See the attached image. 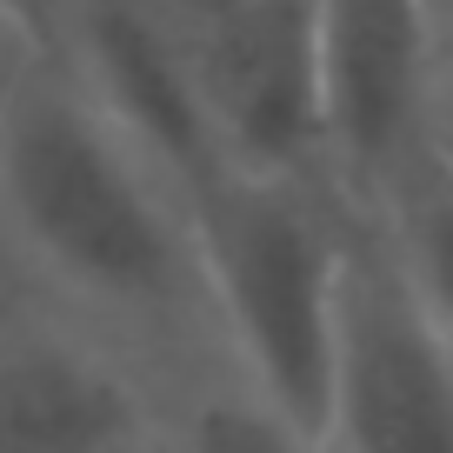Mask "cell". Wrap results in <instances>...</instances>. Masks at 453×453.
Listing matches in <instances>:
<instances>
[{"instance_id":"obj_11","label":"cell","mask_w":453,"mask_h":453,"mask_svg":"<svg viewBox=\"0 0 453 453\" xmlns=\"http://www.w3.org/2000/svg\"><path fill=\"white\" fill-rule=\"evenodd\" d=\"M420 160L453 180V54H440L434 87H426V127H420Z\"/></svg>"},{"instance_id":"obj_1","label":"cell","mask_w":453,"mask_h":453,"mask_svg":"<svg viewBox=\"0 0 453 453\" xmlns=\"http://www.w3.org/2000/svg\"><path fill=\"white\" fill-rule=\"evenodd\" d=\"M0 287L107 347L147 394L234 367L187 194L54 54L0 120Z\"/></svg>"},{"instance_id":"obj_6","label":"cell","mask_w":453,"mask_h":453,"mask_svg":"<svg viewBox=\"0 0 453 453\" xmlns=\"http://www.w3.org/2000/svg\"><path fill=\"white\" fill-rule=\"evenodd\" d=\"M54 60L94 94V107L113 127L180 187L187 207L220 180L194 81H187L180 34L147 0H67L60 34H54Z\"/></svg>"},{"instance_id":"obj_15","label":"cell","mask_w":453,"mask_h":453,"mask_svg":"<svg viewBox=\"0 0 453 453\" xmlns=\"http://www.w3.org/2000/svg\"><path fill=\"white\" fill-rule=\"evenodd\" d=\"M127 453H160V447H154V434H147V440H134V447H127Z\"/></svg>"},{"instance_id":"obj_9","label":"cell","mask_w":453,"mask_h":453,"mask_svg":"<svg viewBox=\"0 0 453 453\" xmlns=\"http://www.w3.org/2000/svg\"><path fill=\"white\" fill-rule=\"evenodd\" d=\"M373 220H380V234L394 241L413 294L426 300L434 326L447 334V347H453V180L420 160Z\"/></svg>"},{"instance_id":"obj_8","label":"cell","mask_w":453,"mask_h":453,"mask_svg":"<svg viewBox=\"0 0 453 453\" xmlns=\"http://www.w3.org/2000/svg\"><path fill=\"white\" fill-rule=\"evenodd\" d=\"M147 434L160 453H320L307 426H294L273 400H260L234 367L147 394Z\"/></svg>"},{"instance_id":"obj_4","label":"cell","mask_w":453,"mask_h":453,"mask_svg":"<svg viewBox=\"0 0 453 453\" xmlns=\"http://www.w3.org/2000/svg\"><path fill=\"white\" fill-rule=\"evenodd\" d=\"M180 54L220 173L334 187L313 0H247L207 27H187Z\"/></svg>"},{"instance_id":"obj_16","label":"cell","mask_w":453,"mask_h":453,"mask_svg":"<svg viewBox=\"0 0 453 453\" xmlns=\"http://www.w3.org/2000/svg\"><path fill=\"white\" fill-rule=\"evenodd\" d=\"M426 7H434V14H440V0H426Z\"/></svg>"},{"instance_id":"obj_12","label":"cell","mask_w":453,"mask_h":453,"mask_svg":"<svg viewBox=\"0 0 453 453\" xmlns=\"http://www.w3.org/2000/svg\"><path fill=\"white\" fill-rule=\"evenodd\" d=\"M167 27H207V20H220V14H234V7H247V0H147Z\"/></svg>"},{"instance_id":"obj_10","label":"cell","mask_w":453,"mask_h":453,"mask_svg":"<svg viewBox=\"0 0 453 453\" xmlns=\"http://www.w3.org/2000/svg\"><path fill=\"white\" fill-rule=\"evenodd\" d=\"M47 54H54V47H47L41 34H34L27 20L14 14V7H7V0H0V120H7L14 94L34 81V67H41Z\"/></svg>"},{"instance_id":"obj_3","label":"cell","mask_w":453,"mask_h":453,"mask_svg":"<svg viewBox=\"0 0 453 453\" xmlns=\"http://www.w3.org/2000/svg\"><path fill=\"white\" fill-rule=\"evenodd\" d=\"M320 453H453V347L373 213L347 226Z\"/></svg>"},{"instance_id":"obj_5","label":"cell","mask_w":453,"mask_h":453,"mask_svg":"<svg viewBox=\"0 0 453 453\" xmlns=\"http://www.w3.org/2000/svg\"><path fill=\"white\" fill-rule=\"evenodd\" d=\"M326 100V180L354 213H380L420 167L440 27L426 0H313Z\"/></svg>"},{"instance_id":"obj_2","label":"cell","mask_w":453,"mask_h":453,"mask_svg":"<svg viewBox=\"0 0 453 453\" xmlns=\"http://www.w3.org/2000/svg\"><path fill=\"white\" fill-rule=\"evenodd\" d=\"M347 226H354V207L320 180L220 173L194 200V234L226 360L313 440H320L326 373H334Z\"/></svg>"},{"instance_id":"obj_14","label":"cell","mask_w":453,"mask_h":453,"mask_svg":"<svg viewBox=\"0 0 453 453\" xmlns=\"http://www.w3.org/2000/svg\"><path fill=\"white\" fill-rule=\"evenodd\" d=\"M434 27H440V54H453V0H440V14H434Z\"/></svg>"},{"instance_id":"obj_7","label":"cell","mask_w":453,"mask_h":453,"mask_svg":"<svg viewBox=\"0 0 453 453\" xmlns=\"http://www.w3.org/2000/svg\"><path fill=\"white\" fill-rule=\"evenodd\" d=\"M134 440H147V387L0 287V453H127Z\"/></svg>"},{"instance_id":"obj_13","label":"cell","mask_w":453,"mask_h":453,"mask_svg":"<svg viewBox=\"0 0 453 453\" xmlns=\"http://www.w3.org/2000/svg\"><path fill=\"white\" fill-rule=\"evenodd\" d=\"M20 20H27L34 34H41L47 47H54V34H60V14H67V0H7Z\"/></svg>"}]
</instances>
